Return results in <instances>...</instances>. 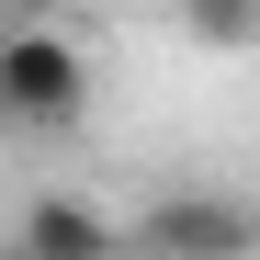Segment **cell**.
Wrapping results in <instances>:
<instances>
[{
    "mask_svg": "<svg viewBox=\"0 0 260 260\" xmlns=\"http://www.w3.org/2000/svg\"><path fill=\"white\" fill-rule=\"evenodd\" d=\"M79 102H91L79 34H57V23H12L0 34V113L12 124H79Z\"/></svg>",
    "mask_w": 260,
    "mask_h": 260,
    "instance_id": "6da1fadb",
    "label": "cell"
},
{
    "mask_svg": "<svg viewBox=\"0 0 260 260\" xmlns=\"http://www.w3.org/2000/svg\"><path fill=\"white\" fill-rule=\"evenodd\" d=\"M0 260H23V249H12V238H0Z\"/></svg>",
    "mask_w": 260,
    "mask_h": 260,
    "instance_id": "5b68a950",
    "label": "cell"
},
{
    "mask_svg": "<svg viewBox=\"0 0 260 260\" xmlns=\"http://www.w3.org/2000/svg\"><path fill=\"white\" fill-rule=\"evenodd\" d=\"M23 260H124V226L91 204V192H34L23 226H12Z\"/></svg>",
    "mask_w": 260,
    "mask_h": 260,
    "instance_id": "3957f363",
    "label": "cell"
},
{
    "mask_svg": "<svg viewBox=\"0 0 260 260\" xmlns=\"http://www.w3.org/2000/svg\"><path fill=\"white\" fill-rule=\"evenodd\" d=\"M249 57H260V34H249Z\"/></svg>",
    "mask_w": 260,
    "mask_h": 260,
    "instance_id": "8992f818",
    "label": "cell"
},
{
    "mask_svg": "<svg viewBox=\"0 0 260 260\" xmlns=\"http://www.w3.org/2000/svg\"><path fill=\"white\" fill-rule=\"evenodd\" d=\"M249 249H260V215L238 192H192V181L158 192L124 238V260H249Z\"/></svg>",
    "mask_w": 260,
    "mask_h": 260,
    "instance_id": "7a4b0ae2",
    "label": "cell"
},
{
    "mask_svg": "<svg viewBox=\"0 0 260 260\" xmlns=\"http://www.w3.org/2000/svg\"><path fill=\"white\" fill-rule=\"evenodd\" d=\"M181 34H192V46H238V57H249L260 12H249V0H192V12H181Z\"/></svg>",
    "mask_w": 260,
    "mask_h": 260,
    "instance_id": "277c9868",
    "label": "cell"
}]
</instances>
